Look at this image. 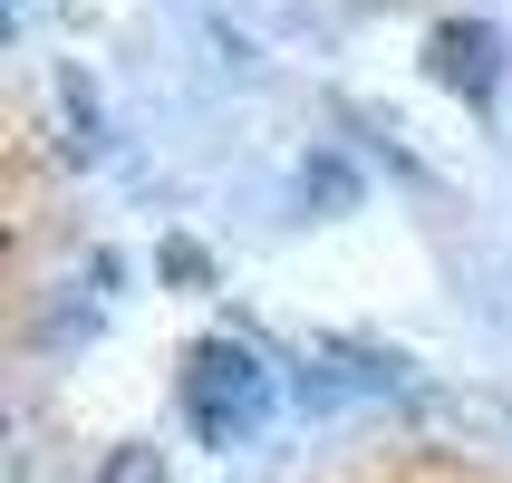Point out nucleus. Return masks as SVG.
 <instances>
[{
	"instance_id": "f257e3e1",
	"label": "nucleus",
	"mask_w": 512,
	"mask_h": 483,
	"mask_svg": "<svg viewBox=\"0 0 512 483\" xmlns=\"http://www.w3.org/2000/svg\"><path fill=\"white\" fill-rule=\"evenodd\" d=\"M184 416H194L203 445H252L261 416H271V368L242 339H203L184 358Z\"/></svg>"
},
{
	"instance_id": "f03ea898",
	"label": "nucleus",
	"mask_w": 512,
	"mask_h": 483,
	"mask_svg": "<svg viewBox=\"0 0 512 483\" xmlns=\"http://www.w3.org/2000/svg\"><path fill=\"white\" fill-rule=\"evenodd\" d=\"M435 78L464 87V97H484V87H493V29H484V20L435 29Z\"/></svg>"
},
{
	"instance_id": "7ed1b4c3",
	"label": "nucleus",
	"mask_w": 512,
	"mask_h": 483,
	"mask_svg": "<svg viewBox=\"0 0 512 483\" xmlns=\"http://www.w3.org/2000/svg\"><path fill=\"white\" fill-rule=\"evenodd\" d=\"M97 483H165V455H155V445H116Z\"/></svg>"
},
{
	"instance_id": "20e7f679",
	"label": "nucleus",
	"mask_w": 512,
	"mask_h": 483,
	"mask_svg": "<svg viewBox=\"0 0 512 483\" xmlns=\"http://www.w3.org/2000/svg\"><path fill=\"white\" fill-rule=\"evenodd\" d=\"M10 10H39V0H10Z\"/></svg>"
}]
</instances>
